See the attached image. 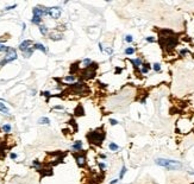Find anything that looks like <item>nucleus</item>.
Masks as SVG:
<instances>
[{
	"instance_id": "obj_1",
	"label": "nucleus",
	"mask_w": 194,
	"mask_h": 184,
	"mask_svg": "<svg viewBox=\"0 0 194 184\" xmlns=\"http://www.w3.org/2000/svg\"><path fill=\"white\" fill-rule=\"evenodd\" d=\"M161 38H160V43L161 45L166 49L167 51H172L176 45H177V37L174 35V32L172 30H162L161 32Z\"/></svg>"
},
{
	"instance_id": "obj_2",
	"label": "nucleus",
	"mask_w": 194,
	"mask_h": 184,
	"mask_svg": "<svg viewBox=\"0 0 194 184\" xmlns=\"http://www.w3.org/2000/svg\"><path fill=\"white\" fill-rule=\"evenodd\" d=\"M87 139L91 144L100 146L102 144V141H104V139H105V132L102 128H97L87 134Z\"/></svg>"
},
{
	"instance_id": "obj_3",
	"label": "nucleus",
	"mask_w": 194,
	"mask_h": 184,
	"mask_svg": "<svg viewBox=\"0 0 194 184\" xmlns=\"http://www.w3.org/2000/svg\"><path fill=\"white\" fill-rule=\"evenodd\" d=\"M157 165L162 166V167H166L168 170H180L182 167V164L180 162H176V160H172V159H166V158H158L155 160Z\"/></svg>"
},
{
	"instance_id": "obj_4",
	"label": "nucleus",
	"mask_w": 194,
	"mask_h": 184,
	"mask_svg": "<svg viewBox=\"0 0 194 184\" xmlns=\"http://www.w3.org/2000/svg\"><path fill=\"white\" fill-rule=\"evenodd\" d=\"M17 51L14 50V49H10L9 51L6 52V55H5V57H4V59L0 62V65H4L6 64V63H10V62H12V61H16L17 59Z\"/></svg>"
},
{
	"instance_id": "obj_5",
	"label": "nucleus",
	"mask_w": 194,
	"mask_h": 184,
	"mask_svg": "<svg viewBox=\"0 0 194 184\" xmlns=\"http://www.w3.org/2000/svg\"><path fill=\"white\" fill-rule=\"evenodd\" d=\"M61 7L58 6H54V7H48V16L51 17L53 19H58L61 17Z\"/></svg>"
},
{
	"instance_id": "obj_6",
	"label": "nucleus",
	"mask_w": 194,
	"mask_h": 184,
	"mask_svg": "<svg viewBox=\"0 0 194 184\" xmlns=\"http://www.w3.org/2000/svg\"><path fill=\"white\" fill-rule=\"evenodd\" d=\"M32 13H33V16H37V17L43 18V17L48 16V7H41V6H37V7H35V9L32 10Z\"/></svg>"
},
{
	"instance_id": "obj_7",
	"label": "nucleus",
	"mask_w": 194,
	"mask_h": 184,
	"mask_svg": "<svg viewBox=\"0 0 194 184\" xmlns=\"http://www.w3.org/2000/svg\"><path fill=\"white\" fill-rule=\"evenodd\" d=\"M94 65V64H93ZM95 76V70H92V67L91 68H87V69H85L81 74V77L85 78V80H89V78H93Z\"/></svg>"
},
{
	"instance_id": "obj_8",
	"label": "nucleus",
	"mask_w": 194,
	"mask_h": 184,
	"mask_svg": "<svg viewBox=\"0 0 194 184\" xmlns=\"http://www.w3.org/2000/svg\"><path fill=\"white\" fill-rule=\"evenodd\" d=\"M70 88L73 89V92L77 93V94H82L83 90L86 89V86L81 82H77V83H74V84H70Z\"/></svg>"
},
{
	"instance_id": "obj_9",
	"label": "nucleus",
	"mask_w": 194,
	"mask_h": 184,
	"mask_svg": "<svg viewBox=\"0 0 194 184\" xmlns=\"http://www.w3.org/2000/svg\"><path fill=\"white\" fill-rule=\"evenodd\" d=\"M75 160H76V164L80 166V167H85V166H86V163H87L86 156H83V155H77V156H75Z\"/></svg>"
},
{
	"instance_id": "obj_10",
	"label": "nucleus",
	"mask_w": 194,
	"mask_h": 184,
	"mask_svg": "<svg viewBox=\"0 0 194 184\" xmlns=\"http://www.w3.org/2000/svg\"><path fill=\"white\" fill-rule=\"evenodd\" d=\"M31 46H32V42L26 39V40H23V42L19 44V50H20L22 52H24V51H26L29 48H31Z\"/></svg>"
},
{
	"instance_id": "obj_11",
	"label": "nucleus",
	"mask_w": 194,
	"mask_h": 184,
	"mask_svg": "<svg viewBox=\"0 0 194 184\" xmlns=\"http://www.w3.org/2000/svg\"><path fill=\"white\" fill-rule=\"evenodd\" d=\"M82 146H83L82 141H81V140H76L74 144L72 145V148L75 150V151H81V150H82Z\"/></svg>"
},
{
	"instance_id": "obj_12",
	"label": "nucleus",
	"mask_w": 194,
	"mask_h": 184,
	"mask_svg": "<svg viewBox=\"0 0 194 184\" xmlns=\"http://www.w3.org/2000/svg\"><path fill=\"white\" fill-rule=\"evenodd\" d=\"M130 62L133 64L135 68H140V67L143 65V61H142V58H139V57L138 58H135V59H131Z\"/></svg>"
},
{
	"instance_id": "obj_13",
	"label": "nucleus",
	"mask_w": 194,
	"mask_h": 184,
	"mask_svg": "<svg viewBox=\"0 0 194 184\" xmlns=\"http://www.w3.org/2000/svg\"><path fill=\"white\" fill-rule=\"evenodd\" d=\"M33 49H35V50H39V51H42V52H46V51H48V49H46L43 44H41V43H35V44H33Z\"/></svg>"
},
{
	"instance_id": "obj_14",
	"label": "nucleus",
	"mask_w": 194,
	"mask_h": 184,
	"mask_svg": "<svg viewBox=\"0 0 194 184\" xmlns=\"http://www.w3.org/2000/svg\"><path fill=\"white\" fill-rule=\"evenodd\" d=\"M151 68H152V67L149 64V63H143V65L140 67V73L142 74H148L149 70H150Z\"/></svg>"
},
{
	"instance_id": "obj_15",
	"label": "nucleus",
	"mask_w": 194,
	"mask_h": 184,
	"mask_svg": "<svg viewBox=\"0 0 194 184\" xmlns=\"http://www.w3.org/2000/svg\"><path fill=\"white\" fill-rule=\"evenodd\" d=\"M82 64L85 67V69H87V68H91L93 64H94V62H93L91 58H85L82 61Z\"/></svg>"
},
{
	"instance_id": "obj_16",
	"label": "nucleus",
	"mask_w": 194,
	"mask_h": 184,
	"mask_svg": "<svg viewBox=\"0 0 194 184\" xmlns=\"http://www.w3.org/2000/svg\"><path fill=\"white\" fill-rule=\"evenodd\" d=\"M33 50H35V49H33V45H32V46H31V48H29V49H28V50H26V51H24V52H23V56H24L25 58H29L30 56L32 55V52H33Z\"/></svg>"
},
{
	"instance_id": "obj_17",
	"label": "nucleus",
	"mask_w": 194,
	"mask_h": 184,
	"mask_svg": "<svg viewBox=\"0 0 194 184\" xmlns=\"http://www.w3.org/2000/svg\"><path fill=\"white\" fill-rule=\"evenodd\" d=\"M63 38V36L61 33H51L50 35V39L51 40H61Z\"/></svg>"
},
{
	"instance_id": "obj_18",
	"label": "nucleus",
	"mask_w": 194,
	"mask_h": 184,
	"mask_svg": "<svg viewBox=\"0 0 194 184\" xmlns=\"http://www.w3.org/2000/svg\"><path fill=\"white\" fill-rule=\"evenodd\" d=\"M31 23H32V24H36V25H41L42 18H41V17H37V16H33L32 19H31Z\"/></svg>"
},
{
	"instance_id": "obj_19",
	"label": "nucleus",
	"mask_w": 194,
	"mask_h": 184,
	"mask_svg": "<svg viewBox=\"0 0 194 184\" xmlns=\"http://www.w3.org/2000/svg\"><path fill=\"white\" fill-rule=\"evenodd\" d=\"M38 124H41V125H49L50 120L48 119V118H45V116H42V118L38 119Z\"/></svg>"
},
{
	"instance_id": "obj_20",
	"label": "nucleus",
	"mask_w": 194,
	"mask_h": 184,
	"mask_svg": "<svg viewBox=\"0 0 194 184\" xmlns=\"http://www.w3.org/2000/svg\"><path fill=\"white\" fill-rule=\"evenodd\" d=\"M135 51H136V50H135V48L129 46V48H126V49H125V51H124V52H125V55L130 56V55H133V54H135Z\"/></svg>"
},
{
	"instance_id": "obj_21",
	"label": "nucleus",
	"mask_w": 194,
	"mask_h": 184,
	"mask_svg": "<svg viewBox=\"0 0 194 184\" xmlns=\"http://www.w3.org/2000/svg\"><path fill=\"white\" fill-rule=\"evenodd\" d=\"M0 112H2L5 114H9L10 113V109L6 107V105H4L2 102H0Z\"/></svg>"
},
{
	"instance_id": "obj_22",
	"label": "nucleus",
	"mask_w": 194,
	"mask_h": 184,
	"mask_svg": "<svg viewBox=\"0 0 194 184\" xmlns=\"http://www.w3.org/2000/svg\"><path fill=\"white\" fill-rule=\"evenodd\" d=\"M126 171H128L126 166H125V165H123V167H121V170H120V172H119V181H120V179H123V178H124V176H125V174H126Z\"/></svg>"
},
{
	"instance_id": "obj_23",
	"label": "nucleus",
	"mask_w": 194,
	"mask_h": 184,
	"mask_svg": "<svg viewBox=\"0 0 194 184\" xmlns=\"http://www.w3.org/2000/svg\"><path fill=\"white\" fill-rule=\"evenodd\" d=\"M39 32H41L43 36L48 35V28H46L45 25H39Z\"/></svg>"
},
{
	"instance_id": "obj_24",
	"label": "nucleus",
	"mask_w": 194,
	"mask_h": 184,
	"mask_svg": "<svg viewBox=\"0 0 194 184\" xmlns=\"http://www.w3.org/2000/svg\"><path fill=\"white\" fill-rule=\"evenodd\" d=\"M75 80H76V77H75L74 75H68V76L65 77V82H75Z\"/></svg>"
},
{
	"instance_id": "obj_25",
	"label": "nucleus",
	"mask_w": 194,
	"mask_h": 184,
	"mask_svg": "<svg viewBox=\"0 0 194 184\" xmlns=\"http://www.w3.org/2000/svg\"><path fill=\"white\" fill-rule=\"evenodd\" d=\"M108 147H110V150L111 151H118L120 147L116 144V143H110V145H108Z\"/></svg>"
},
{
	"instance_id": "obj_26",
	"label": "nucleus",
	"mask_w": 194,
	"mask_h": 184,
	"mask_svg": "<svg viewBox=\"0 0 194 184\" xmlns=\"http://www.w3.org/2000/svg\"><path fill=\"white\" fill-rule=\"evenodd\" d=\"M11 129H12V127H11V125H10V124H5V125L2 126V131H4L5 133H10V132H11Z\"/></svg>"
},
{
	"instance_id": "obj_27",
	"label": "nucleus",
	"mask_w": 194,
	"mask_h": 184,
	"mask_svg": "<svg viewBox=\"0 0 194 184\" xmlns=\"http://www.w3.org/2000/svg\"><path fill=\"white\" fill-rule=\"evenodd\" d=\"M10 49H11L10 46H6V45H4V44L0 43V52H7Z\"/></svg>"
},
{
	"instance_id": "obj_28",
	"label": "nucleus",
	"mask_w": 194,
	"mask_h": 184,
	"mask_svg": "<svg viewBox=\"0 0 194 184\" xmlns=\"http://www.w3.org/2000/svg\"><path fill=\"white\" fill-rule=\"evenodd\" d=\"M152 69H154L156 73L161 71V64H160V63H154V65H152Z\"/></svg>"
},
{
	"instance_id": "obj_29",
	"label": "nucleus",
	"mask_w": 194,
	"mask_h": 184,
	"mask_svg": "<svg viewBox=\"0 0 194 184\" xmlns=\"http://www.w3.org/2000/svg\"><path fill=\"white\" fill-rule=\"evenodd\" d=\"M133 40V37L131 36V35H126L125 36V42H128V43H131Z\"/></svg>"
},
{
	"instance_id": "obj_30",
	"label": "nucleus",
	"mask_w": 194,
	"mask_h": 184,
	"mask_svg": "<svg viewBox=\"0 0 194 184\" xmlns=\"http://www.w3.org/2000/svg\"><path fill=\"white\" fill-rule=\"evenodd\" d=\"M145 40H147V42H149V43H155V42H156V39H155V38H154V37H147V38H145Z\"/></svg>"
},
{
	"instance_id": "obj_31",
	"label": "nucleus",
	"mask_w": 194,
	"mask_h": 184,
	"mask_svg": "<svg viewBox=\"0 0 194 184\" xmlns=\"http://www.w3.org/2000/svg\"><path fill=\"white\" fill-rule=\"evenodd\" d=\"M187 54H188V50H187V49H182V50H180V55L182 56V57H185Z\"/></svg>"
},
{
	"instance_id": "obj_32",
	"label": "nucleus",
	"mask_w": 194,
	"mask_h": 184,
	"mask_svg": "<svg viewBox=\"0 0 194 184\" xmlns=\"http://www.w3.org/2000/svg\"><path fill=\"white\" fill-rule=\"evenodd\" d=\"M32 165H33V167H36V169H38V167L41 166V163H39L38 160H33V162H32Z\"/></svg>"
},
{
	"instance_id": "obj_33",
	"label": "nucleus",
	"mask_w": 194,
	"mask_h": 184,
	"mask_svg": "<svg viewBox=\"0 0 194 184\" xmlns=\"http://www.w3.org/2000/svg\"><path fill=\"white\" fill-rule=\"evenodd\" d=\"M110 124H111L112 126H116V125L118 124V121H117L116 119H110Z\"/></svg>"
},
{
	"instance_id": "obj_34",
	"label": "nucleus",
	"mask_w": 194,
	"mask_h": 184,
	"mask_svg": "<svg viewBox=\"0 0 194 184\" xmlns=\"http://www.w3.org/2000/svg\"><path fill=\"white\" fill-rule=\"evenodd\" d=\"M16 7H17V4H14V5H11V6H7V7H6V11H10V10H13V9H16Z\"/></svg>"
},
{
	"instance_id": "obj_35",
	"label": "nucleus",
	"mask_w": 194,
	"mask_h": 184,
	"mask_svg": "<svg viewBox=\"0 0 194 184\" xmlns=\"http://www.w3.org/2000/svg\"><path fill=\"white\" fill-rule=\"evenodd\" d=\"M99 167H100V170H105V167H106V165H105V163H102V162H100V163H99Z\"/></svg>"
},
{
	"instance_id": "obj_36",
	"label": "nucleus",
	"mask_w": 194,
	"mask_h": 184,
	"mask_svg": "<svg viewBox=\"0 0 194 184\" xmlns=\"http://www.w3.org/2000/svg\"><path fill=\"white\" fill-rule=\"evenodd\" d=\"M106 52H107L108 55H112V54H113V49H111V48H107V49H106Z\"/></svg>"
},
{
	"instance_id": "obj_37",
	"label": "nucleus",
	"mask_w": 194,
	"mask_h": 184,
	"mask_svg": "<svg viewBox=\"0 0 194 184\" xmlns=\"http://www.w3.org/2000/svg\"><path fill=\"white\" fill-rule=\"evenodd\" d=\"M42 95H43V96H46V97H49V96H50V93H49V92H42Z\"/></svg>"
},
{
	"instance_id": "obj_38",
	"label": "nucleus",
	"mask_w": 194,
	"mask_h": 184,
	"mask_svg": "<svg viewBox=\"0 0 194 184\" xmlns=\"http://www.w3.org/2000/svg\"><path fill=\"white\" fill-rule=\"evenodd\" d=\"M118 182H119V178H117V179H113V181H111V182H110V184H117Z\"/></svg>"
},
{
	"instance_id": "obj_39",
	"label": "nucleus",
	"mask_w": 194,
	"mask_h": 184,
	"mask_svg": "<svg viewBox=\"0 0 194 184\" xmlns=\"http://www.w3.org/2000/svg\"><path fill=\"white\" fill-rule=\"evenodd\" d=\"M10 157H11V159H16L17 158V153H11Z\"/></svg>"
},
{
	"instance_id": "obj_40",
	"label": "nucleus",
	"mask_w": 194,
	"mask_h": 184,
	"mask_svg": "<svg viewBox=\"0 0 194 184\" xmlns=\"http://www.w3.org/2000/svg\"><path fill=\"white\" fill-rule=\"evenodd\" d=\"M99 50H100V51H104V50H105V49H104V46H102V44H101V43H99Z\"/></svg>"
},
{
	"instance_id": "obj_41",
	"label": "nucleus",
	"mask_w": 194,
	"mask_h": 184,
	"mask_svg": "<svg viewBox=\"0 0 194 184\" xmlns=\"http://www.w3.org/2000/svg\"><path fill=\"white\" fill-rule=\"evenodd\" d=\"M54 109H63V107L62 106H56V107H54Z\"/></svg>"
},
{
	"instance_id": "obj_42",
	"label": "nucleus",
	"mask_w": 194,
	"mask_h": 184,
	"mask_svg": "<svg viewBox=\"0 0 194 184\" xmlns=\"http://www.w3.org/2000/svg\"><path fill=\"white\" fill-rule=\"evenodd\" d=\"M100 157H101L102 159H105V158H106V155H100Z\"/></svg>"
}]
</instances>
